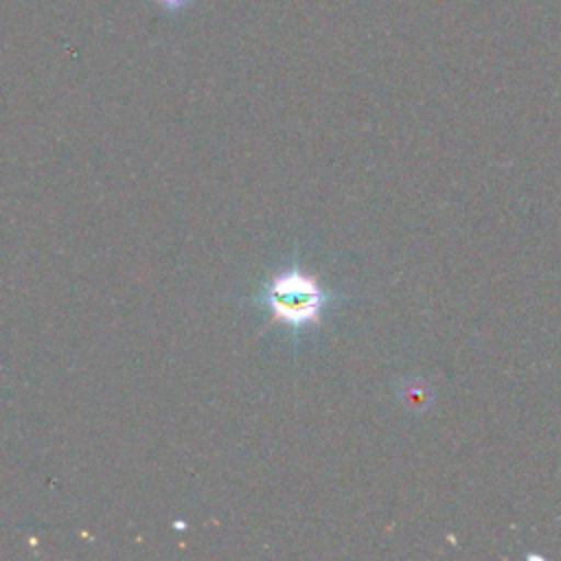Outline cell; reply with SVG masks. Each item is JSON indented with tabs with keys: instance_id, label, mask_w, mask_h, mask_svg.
<instances>
[{
	"instance_id": "obj_2",
	"label": "cell",
	"mask_w": 561,
	"mask_h": 561,
	"mask_svg": "<svg viewBox=\"0 0 561 561\" xmlns=\"http://www.w3.org/2000/svg\"><path fill=\"white\" fill-rule=\"evenodd\" d=\"M156 2H160V4L167 7V9H180L186 0H156Z\"/></svg>"
},
{
	"instance_id": "obj_1",
	"label": "cell",
	"mask_w": 561,
	"mask_h": 561,
	"mask_svg": "<svg viewBox=\"0 0 561 561\" xmlns=\"http://www.w3.org/2000/svg\"><path fill=\"white\" fill-rule=\"evenodd\" d=\"M340 300L342 296L337 291L322 285L320 278L307 272L300 263L280 267L250 298V302L263 309L272 322L283 324L294 333L322 324L324 313Z\"/></svg>"
}]
</instances>
